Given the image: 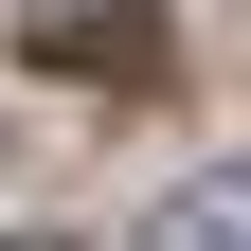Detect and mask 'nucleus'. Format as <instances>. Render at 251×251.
<instances>
[{
  "label": "nucleus",
  "mask_w": 251,
  "mask_h": 251,
  "mask_svg": "<svg viewBox=\"0 0 251 251\" xmlns=\"http://www.w3.org/2000/svg\"><path fill=\"white\" fill-rule=\"evenodd\" d=\"M179 215H198V233H251V162H233V179H198Z\"/></svg>",
  "instance_id": "2"
},
{
  "label": "nucleus",
  "mask_w": 251,
  "mask_h": 251,
  "mask_svg": "<svg viewBox=\"0 0 251 251\" xmlns=\"http://www.w3.org/2000/svg\"><path fill=\"white\" fill-rule=\"evenodd\" d=\"M36 54L90 72V90H126L144 54H162V18H144V0H36Z\"/></svg>",
  "instance_id": "1"
}]
</instances>
